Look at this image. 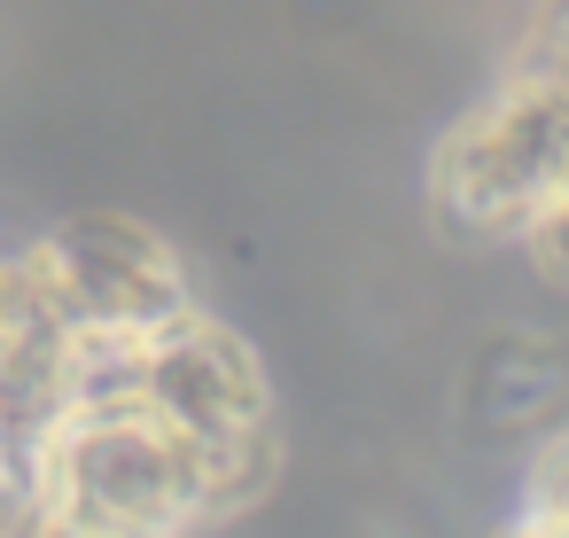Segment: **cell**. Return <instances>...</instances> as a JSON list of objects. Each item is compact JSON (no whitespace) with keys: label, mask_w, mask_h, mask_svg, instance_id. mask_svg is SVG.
Masks as SVG:
<instances>
[{"label":"cell","mask_w":569,"mask_h":538,"mask_svg":"<svg viewBox=\"0 0 569 538\" xmlns=\"http://www.w3.org/2000/svg\"><path fill=\"white\" fill-rule=\"evenodd\" d=\"M133 390H141V406L164 429H180L203 452L219 515H242L273 484V468H281L273 382H266L258 351L227 320H211L203 305H188L180 320L149 328L141 351H133Z\"/></svg>","instance_id":"obj_1"},{"label":"cell","mask_w":569,"mask_h":538,"mask_svg":"<svg viewBox=\"0 0 569 538\" xmlns=\"http://www.w3.org/2000/svg\"><path fill=\"white\" fill-rule=\"evenodd\" d=\"M569 180V87L507 63V79L460 110L429 149V211L468 242H507Z\"/></svg>","instance_id":"obj_2"},{"label":"cell","mask_w":569,"mask_h":538,"mask_svg":"<svg viewBox=\"0 0 569 538\" xmlns=\"http://www.w3.org/2000/svg\"><path fill=\"white\" fill-rule=\"evenodd\" d=\"M17 273L48 336H149L196 305L188 258L126 211H79L17 242Z\"/></svg>","instance_id":"obj_3"},{"label":"cell","mask_w":569,"mask_h":538,"mask_svg":"<svg viewBox=\"0 0 569 538\" xmlns=\"http://www.w3.org/2000/svg\"><path fill=\"white\" fill-rule=\"evenodd\" d=\"M522 530H569V429L530 460V484H522Z\"/></svg>","instance_id":"obj_4"},{"label":"cell","mask_w":569,"mask_h":538,"mask_svg":"<svg viewBox=\"0 0 569 538\" xmlns=\"http://www.w3.org/2000/svg\"><path fill=\"white\" fill-rule=\"evenodd\" d=\"M515 242H522V258H530L553 289H569V180H561V188L522 219V235H515Z\"/></svg>","instance_id":"obj_5"},{"label":"cell","mask_w":569,"mask_h":538,"mask_svg":"<svg viewBox=\"0 0 569 538\" xmlns=\"http://www.w3.org/2000/svg\"><path fill=\"white\" fill-rule=\"evenodd\" d=\"M32 421H17L0 406V530H24V499H32Z\"/></svg>","instance_id":"obj_6"},{"label":"cell","mask_w":569,"mask_h":538,"mask_svg":"<svg viewBox=\"0 0 569 538\" xmlns=\"http://www.w3.org/2000/svg\"><path fill=\"white\" fill-rule=\"evenodd\" d=\"M515 63H522V71H546V79L569 87V0H538V9H530Z\"/></svg>","instance_id":"obj_7"}]
</instances>
